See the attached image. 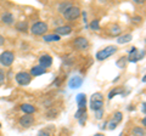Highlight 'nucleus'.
Returning a JSON list of instances; mask_svg holds the SVG:
<instances>
[{
    "instance_id": "1",
    "label": "nucleus",
    "mask_w": 146,
    "mask_h": 136,
    "mask_svg": "<svg viewBox=\"0 0 146 136\" xmlns=\"http://www.w3.org/2000/svg\"><path fill=\"white\" fill-rule=\"evenodd\" d=\"M117 46H115V45H110V46L105 48L104 50H100L99 52H96V60L99 61H104L106 60V58L111 57L112 55H115V53L117 52Z\"/></svg>"
},
{
    "instance_id": "2",
    "label": "nucleus",
    "mask_w": 146,
    "mask_h": 136,
    "mask_svg": "<svg viewBox=\"0 0 146 136\" xmlns=\"http://www.w3.org/2000/svg\"><path fill=\"white\" fill-rule=\"evenodd\" d=\"M48 29H49L48 23H45L43 21L35 22V23H33L31 27V32H32V34H34V35H44L48 32Z\"/></svg>"
},
{
    "instance_id": "3",
    "label": "nucleus",
    "mask_w": 146,
    "mask_h": 136,
    "mask_svg": "<svg viewBox=\"0 0 146 136\" xmlns=\"http://www.w3.org/2000/svg\"><path fill=\"white\" fill-rule=\"evenodd\" d=\"M145 57V50L141 49V50H138L136 48H131L129 50V57L127 58L128 62H138L140 60H143V58Z\"/></svg>"
},
{
    "instance_id": "4",
    "label": "nucleus",
    "mask_w": 146,
    "mask_h": 136,
    "mask_svg": "<svg viewBox=\"0 0 146 136\" xmlns=\"http://www.w3.org/2000/svg\"><path fill=\"white\" fill-rule=\"evenodd\" d=\"M15 80L21 86H27L32 81V75L29 73H27V72H18L15 75Z\"/></svg>"
},
{
    "instance_id": "5",
    "label": "nucleus",
    "mask_w": 146,
    "mask_h": 136,
    "mask_svg": "<svg viewBox=\"0 0 146 136\" xmlns=\"http://www.w3.org/2000/svg\"><path fill=\"white\" fill-rule=\"evenodd\" d=\"M15 61V53L11 51H4L0 55V65L4 67H10Z\"/></svg>"
},
{
    "instance_id": "6",
    "label": "nucleus",
    "mask_w": 146,
    "mask_h": 136,
    "mask_svg": "<svg viewBox=\"0 0 146 136\" xmlns=\"http://www.w3.org/2000/svg\"><path fill=\"white\" fill-rule=\"evenodd\" d=\"M79 16H80V9L76 5H72L65 13H63V17L68 21H76Z\"/></svg>"
},
{
    "instance_id": "7",
    "label": "nucleus",
    "mask_w": 146,
    "mask_h": 136,
    "mask_svg": "<svg viewBox=\"0 0 146 136\" xmlns=\"http://www.w3.org/2000/svg\"><path fill=\"white\" fill-rule=\"evenodd\" d=\"M73 48L77 49V50H86L89 48V42L86 40V38L83 37H78L73 40Z\"/></svg>"
},
{
    "instance_id": "8",
    "label": "nucleus",
    "mask_w": 146,
    "mask_h": 136,
    "mask_svg": "<svg viewBox=\"0 0 146 136\" xmlns=\"http://www.w3.org/2000/svg\"><path fill=\"white\" fill-rule=\"evenodd\" d=\"M18 123L22 128H29L34 124V118L33 116H29V114H25L20 118V120H18Z\"/></svg>"
},
{
    "instance_id": "9",
    "label": "nucleus",
    "mask_w": 146,
    "mask_h": 136,
    "mask_svg": "<svg viewBox=\"0 0 146 136\" xmlns=\"http://www.w3.org/2000/svg\"><path fill=\"white\" fill-rule=\"evenodd\" d=\"M71 33H72V27L71 26H67V24L58 26L54 30V34L58 35V37H61V35H68V34H71Z\"/></svg>"
},
{
    "instance_id": "10",
    "label": "nucleus",
    "mask_w": 146,
    "mask_h": 136,
    "mask_svg": "<svg viewBox=\"0 0 146 136\" xmlns=\"http://www.w3.org/2000/svg\"><path fill=\"white\" fill-rule=\"evenodd\" d=\"M51 65H52V57L50 56V55H42L39 57V66H42L43 68H49V67H51Z\"/></svg>"
},
{
    "instance_id": "11",
    "label": "nucleus",
    "mask_w": 146,
    "mask_h": 136,
    "mask_svg": "<svg viewBox=\"0 0 146 136\" xmlns=\"http://www.w3.org/2000/svg\"><path fill=\"white\" fill-rule=\"evenodd\" d=\"M82 85H83V79H82L79 75L72 77L70 79V81H68V86H70V89H78L82 86Z\"/></svg>"
},
{
    "instance_id": "12",
    "label": "nucleus",
    "mask_w": 146,
    "mask_h": 136,
    "mask_svg": "<svg viewBox=\"0 0 146 136\" xmlns=\"http://www.w3.org/2000/svg\"><path fill=\"white\" fill-rule=\"evenodd\" d=\"M1 22H3L4 24L11 26V24L15 23V16H13L11 12H9V11L4 12L3 15H1Z\"/></svg>"
},
{
    "instance_id": "13",
    "label": "nucleus",
    "mask_w": 146,
    "mask_h": 136,
    "mask_svg": "<svg viewBox=\"0 0 146 136\" xmlns=\"http://www.w3.org/2000/svg\"><path fill=\"white\" fill-rule=\"evenodd\" d=\"M21 111L23 112L25 114H29V116H32L33 113H35L36 108H35L33 105H31V103H23V105H21Z\"/></svg>"
},
{
    "instance_id": "14",
    "label": "nucleus",
    "mask_w": 146,
    "mask_h": 136,
    "mask_svg": "<svg viewBox=\"0 0 146 136\" xmlns=\"http://www.w3.org/2000/svg\"><path fill=\"white\" fill-rule=\"evenodd\" d=\"M108 33H110V35H112V37H119L121 33H122V27L119 24H116V23L112 24L108 29Z\"/></svg>"
},
{
    "instance_id": "15",
    "label": "nucleus",
    "mask_w": 146,
    "mask_h": 136,
    "mask_svg": "<svg viewBox=\"0 0 146 136\" xmlns=\"http://www.w3.org/2000/svg\"><path fill=\"white\" fill-rule=\"evenodd\" d=\"M45 72H46V69L45 68H43L42 66H34V67H32V69H31V75L32 77H39V75H43Z\"/></svg>"
},
{
    "instance_id": "16",
    "label": "nucleus",
    "mask_w": 146,
    "mask_h": 136,
    "mask_svg": "<svg viewBox=\"0 0 146 136\" xmlns=\"http://www.w3.org/2000/svg\"><path fill=\"white\" fill-rule=\"evenodd\" d=\"M76 101H77V105H78V108H85V106H86L85 94H78L76 96Z\"/></svg>"
},
{
    "instance_id": "17",
    "label": "nucleus",
    "mask_w": 146,
    "mask_h": 136,
    "mask_svg": "<svg viewBox=\"0 0 146 136\" xmlns=\"http://www.w3.org/2000/svg\"><path fill=\"white\" fill-rule=\"evenodd\" d=\"M72 5H73V4H72V3H68V1L60 3V4H58V6H57V11L63 15V13H65V12L68 10V9H70V7L72 6Z\"/></svg>"
},
{
    "instance_id": "18",
    "label": "nucleus",
    "mask_w": 146,
    "mask_h": 136,
    "mask_svg": "<svg viewBox=\"0 0 146 136\" xmlns=\"http://www.w3.org/2000/svg\"><path fill=\"white\" fill-rule=\"evenodd\" d=\"M131 39H133V35H131V34H123V35H119V37L117 38V43L123 45V44L129 43Z\"/></svg>"
},
{
    "instance_id": "19",
    "label": "nucleus",
    "mask_w": 146,
    "mask_h": 136,
    "mask_svg": "<svg viewBox=\"0 0 146 136\" xmlns=\"http://www.w3.org/2000/svg\"><path fill=\"white\" fill-rule=\"evenodd\" d=\"M104 108V101H90V110L96 112Z\"/></svg>"
},
{
    "instance_id": "20",
    "label": "nucleus",
    "mask_w": 146,
    "mask_h": 136,
    "mask_svg": "<svg viewBox=\"0 0 146 136\" xmlns=\"http://www.w3.org/2000/svg\"><path fill=\"white\" fill-rule=\"evenodd\" d=\"M16 29L18 32H27L28 29V22L27 21H20L16 23Z\"/></svg>"
},
{
    "instance_id": "21",
    "label": "nucleus",
    "mask_w": 146,
    "mask_h": 136,
    "mask_svg": "<svg viewBox=\"0 0 146 136\" xmlns=\"http://www.w3.org/2000/svg\"><path fill=\"white\" fill-rule=\"evenodd\" d=\"M61 39V37H58L56 34H46V35H43V40L44 42H58Z\"/></svg>"
},
{
    "instance_id": "22",
    "label": "nucleus",
    "mask_w": 146,
    "mask_h": 136,
    "mask_svg": "<svg viewBox=\"0 0 146 136\" xmlns=\"http://www.w3.org/2000/svg\"><path fill=\"white\" fill-rule=\"evenodd\" d=\"M131 135H133V136H146L145 128H141V126H135V128L131 130Z\"/></svg>"
},
{
    "instance_id": "23",
    "label": "nucleus",
    "mask_w": 146,
    "mask_h": 136,
    "mask_svg": "<svg viewBox=\"0 0 146 136\" xmlns=\"http://www.w3.org/2000/svg\"><path fill=\"white\" fill-rule=\"evenodd\" d=\"M117 95H123V89L122 88H115L108 92V100H112Z\"/></svg>"
},
{
    "instance_id": "24",
    "label": "nucleus",
    "mask_w": 146,
    "mask_h": 136,
    "mask_svg": "<svg viewBox=\"0 0 146 136\" xmlns=\"http://www.w3.org/2000/svg\"><path fill=\"white\" fill-rule=\"evenodd\" d=\"M111 120L115 121L116 124H119L121 121L123 120V113H122L121 111L115 112V113H113V116H112V119H111Z\"/></svg>"
},
{
    "instance_id": "25",
    "label": "nucleus",
    "mask_w": 146,
    "mask_h": 136,
    "mask_svg": "<svg viewBox=\"0 0 146 136\" xmlns=\"http://www.w3.org/2000/svg\"><path fill=\"white\" fill-rule=\"evenodd\" d=\"M90 101H104V95L101 92H95L90 96Z\"/></svg>"
},
{
    "instance_id": "26",
    "label": "nucleus",
    "mask_w": 146,
    "mask_h": 136,
    "mask_svg": "<svg viewBox=\"0 0 146 136\" xmlns=\"http://www.w3.org/2000/svg\"><path fill=\"white\" fill-rule=\"evenodd\" d=\"M90 28L93 30H100V21L99 20H93L90 22Z\"/></svg>"
},
{
    "instance_id": "27",
    "label": "nucleus",
    "mask_w": 146,
    "mask_h": 136,
    "mask_svg": "<svg viewBox=\"0 0 146 136\" xmlns=\"http://www.w3.org/2000/svg\"><path fill=\"white\" fill-rule=\"evenodd\" d=\"M85 113H86L85 108H78V111H77L76 114H74V118H76V119H79V118L83 116V114H85Z\"/></svg>"
},
{
    "instance_id": "28",
    "label": "nucleus",
    "mask_w": 146,
    "mask_h": 136,
    "mask_svg": "<svg viewBox=\"0 0 146 136\" xmlns=\"http://www.w3.org/2000/svg\"><path fill=\"white\" fill-rule=\"evenodd\" d=\"M125 60H127V57H121L119 60L117 61V66L121 67V68H124L125 67Z\"/></svg>"
},
{
    "instance_id": "29",
    "label": "nucleus",
    "mask_w": 146,
    "mask_h": 136,
    "mask_svg": "<svg viewBox=\"0 0 146 136\" xmlns=\"http://www.w3.org/2000/svg\"><path fill=\"white\" fill-rule=\"evenodd\" d=\"M102 117H104V108L102 110H99V111H96L95 112V118H96V119H102Z\"/></svg>"
},
{
    "instance_id": "30",
    "label": "nucleus",
    "mask_w": 146,
    "mask_h": 136,
    "mask_svg": "<svg viewBox=\"0 0 146 136\" xmlns=\"http://www.w3.org/2000/svg\"><path fill=\"white\" fill-rule=\"evenodd\" d=\"M116 126H117V124L115 123V121H112V120H110L107 123V129H110V130H115Z\"/></svg>"
},
{
    "instance_id": "31",
    "label": "nucleus",
    "mask_w": 146,
    "mask_h": 136,
    "mask_svg": "<svg viewBox=\"0 0 146 136\" xmlns=\"http://www.w3.org/2000/svg\"><path fill=\"white\" fill-rule=\"evenodd\" d=\"M86 118H88V116H86V113H85V114H83V116H82L80 118H79V124L80 125H85V123H86Z\"/></svg>"
},
{
    "instance_id": "32",
    "label": "nucleus",
    "mask_w": 146,
    "mask_h": 136,
    "mask_svg": "<svg viewBox=\"0 0 146 136\" xmlns=\"http://www.w3.org/2000/svg\"><path fill=\"white\" fill-rule=\"evenodd\" d=\"M36 136H51V134H50L49 131H46V130H40Z\"/></svg>"
},
{
    "instance_id": "33",
    "label": "nucleus",
    "mask_w": 146,
    "mask_h": 136,
    "mask_svg": "<svg viewBox=\"0 0 146 136\" xmlns=\"http://www.w3.org/2000/svg\"><path fill=\"white\" fill-rule=\"evenodd\" d=\"M5 83V74H4L3 69H0V85H3Z\"/></svg>"
},
{
    "instance_id": "34",
    "label": "nucleus",
    "mask_w": 146,
    "mask_h": 136,
    "mask_svg": "<svg viewBox=\"0 0 146 136\" xmlns=\"http://www.w3.org/2000/svg\"><path fill=\"white\" fill-rule=\"evenodd\" d=\"M131 21H133L134 23H140V22L143 21V17L141 16H134L133 18H131Z\"/></svg>"
},
{
    "instance_id": "35",
    "label": "nucleus",
    "mask_w": 146,
    "mask_h": 136,
    "mask_svg": "<svg viewBox=\"0 0 146 136\" xmlns=\"http://www.w3.org/2000/svg\"><path fill=\"white\" fill-rule=\"evenodd\" d=\"M146 103L145 102H143V103H141V112H143L144 113V114H145V113H146Z\"/></svg>"
},
{
    "instance_id": "36",
    "label": "nucleus",
    "mask_w": 146,
    "mask_h": 136,
    "mask_svg": "<svg viewBox=\"0 0 146 136\" xmlns=\"http://www.w3.org/2000/svg\"><path fill=\"white\" fill-rule=\"evenodd\" d=\"M4 44H5V38H4L3 35H0V46H3Z\"/></svg>"
},
{
    "instance_id": "37",
    "label": "nucleus",
    "mask_w": 146,
    "mask_h": 136,
    "mask_svg": "<svg viewBox=\"0 0 146 136\" xmlns=\"http://www.w3.org/2000/svg\"><path fill=\"white\" fill-rule=\"evenodd\" d=\"M141 124H143V128L146 126V118H143V120H141Z\"/></svg>"
},
{
    "instance_id": "38",
    "label": "nucleus",
    "mask_w": 146,
    "mask_h": 136,
    "mask_svg": "<svg viewBox=\"0 0 146 136\" xmlns=\"http://www.w3.org/2000/svg\"><path fill=\"white\" fill-rule=\"evenodd\" d=\"M135 4H144V0H134Z\"/></svg>"
},
{
    "instance_id": "39",
    "label": "nucleus",
    "mask_w": 146,
    "mask_h": 136,
    "mask_svg": "<svg viewBox=\"0 0 146 136\" xmlns=\"http://www.w3.org/2000/svg\"><path fill=\"white\" fill-rule=\"evenodd\" d=\"M94 136H105V135H104V134H100V133H98V134H95Z\"/></svg>"
},
{
    "instance_id": "40",
    "label": "nucleus",
    "mask_w": 146,
    "mask_h": 136,
    "mask_svg": "<svg viewBox=\"0 0 146 136\" xmlns=\"http://www.w3.org/2000/svg\"><path fill=\"white\" fill-rule=\"evenodd\" d=\"M128 110H129V111H133L134 107H133V106H129V108H128Z\"/></svg>"
},
{
    "instance_id": "41",
    "label": "nucleus",
    "mask_w": 146,
    "mask_h": 136,
    "mask_svg": "<svg viewBox=\"0 0 146 136\" xmlns=\"http://www.w3.org/2000/svg\"><path fill=\"white\" fill-rule=\"evenodd\" d=\"M0 128H1V123H0Z\"/></svg>"
}]
</instances>
